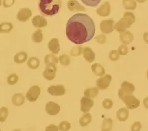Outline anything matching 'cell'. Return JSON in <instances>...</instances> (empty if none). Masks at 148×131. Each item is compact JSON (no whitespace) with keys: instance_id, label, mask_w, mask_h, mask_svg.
Returning a JSON list of instances; mask_svg holds the SVG:
<instances>
[{"instance_id":"6da1fadb","label":"cell","mask_w":148,"mask_h":131,"mask_svg":"<svg viewBox=\"0 0 148 131\" xmlns=\"http://www.w3.org/2000/svg\"><path fill=\"white\" fill-rule=\"evenodd\" d=\"M95 32L94 21L84 13H77L68 20L66 34L68 39L80 45L92 40Z\"/></svg>"},{"instance_id":"7a4b0ae2","label":"cell","mask_w":148,"mask_h":131,"mask_svg":"<svg viewBox=\"0 0 148 131\" xmlns=\"http://www.w3.org/2000/svg\"><path fill=\"white\" fill-rule=\"evenodd\" d=\"M62 7V0H39L38 7L40 13L51 17L58 14Z\"/></svg>"},{"instance_id":"3957f363","label":"cell","mask_w":148,"mask_h":131,"mask_svg":"<svg viewBox=\"0 0 148 131\" xmlns=\"http://www.w3.org/2000/svg\"><path fill=\"white\" fill-rule=\"evenodd\" d=\"M135 17L134 14L130 12H126L124 16L114 25L115 29L118 32H123L130 28L131 25L134 23Z\"/></svg>"},{"instance_id":"277c9868","label":"cell","mask_w":148,"mask_h":131,"mask_svg":"<svg viewBox=\"0 0 148 131\" xmlns=\"http://www.w3.org/2000/svg\"><path fill=\"white\" fill-rule=\"evenodd\" d=\"M119 98L125 104L128 109H135L140 106V101L133 93L119 96Z\"/></svg>"},{"instance_id":"5b68a950","label":"cell","mask_w":148,"mask_h":131,"mask_svg":"<svg viewBox=\"0 0 148 131\" xmlns=\"http://www.w3.org/2000/svg\"><path fill=\"white\" fill-rule=\"evenodd\" d=\"M40 89L38 86H32L26 93V98L30 102H34L38 98L40 93Z\"/></svg>"},{"instance_id":"8992f818","label":"cell","mask_w":148,"mask_h":131,"mask_svg":"<svg viewBox=\"0 0 148 131\" xmlns=\"http://www.w3.org/2000/svg\"><path fill=\"white\" fill-rule=\"evenodd\" d=\"M112 79V77L110 75L107 74L104 76H102L99 79L97 80L96 85L100 90H106L110 85Z\"/></svg>"},{"instance_id":"52a82bcc","label":"cell","mask_w":148,"mask_h":131,"mask_svg":"<svg viewBox=\"0 0 148 131\" xmlns=\"http://www.w3.org/2000/svg\"><path fill=\"white\" fill-rule=\"evenodd\" d=\"M57 67L56 65L50 64L46 66V68L43 72V76L47 80H53L56 76Z\"/></svg>"},{"instance_id":"ba28073f","label":"cell","mask_w":148,"mask_h":131,"mask_svg":"<svg viewBox=\"0 0 148 131\" xmlns=\"http://www.w3.org/2000/svg\"><path fill=\"white\" fill-rule=\"evenodd\" d=\"M114 24L113 20H103L100 23V29L103 33L109 34L114 31Z\"/></svg>"},{"instance_id":"9c48e42d","label":"cell","mask_w":148,"mask_h":131,"mask_svg":"<svg viewBox=\"0 0 148 131\" xmlns=\"http://www.w3.org/2000/svg\"><path fill=\"white\" fill-rule=\"evenodd\" d=\"M135 90V88L133 84L128 81H124L121 84V88L118 91V96L123 95L132 94L134 92Z\"/></svg>"},{"instance_id":"30bf717a","label":"cell","mask_w":148,"mask_h":131,"mask_svg":"<svg viewBox=\"0 0 148 131\" xmlns=\"http://www.w3.org/2000/svg\"><path fill=\"white\" fill-rule=\"evenodd\" d=\"M47 92L53 96H62L65 94L66 89L62 85L51 86L47 88Z\"/></svg>"},{"instance_id":"8fae6325","label":"cell","mask_w":148,"mask_h":131,"mask_svg":"<svg viewBox=\"0 0 148 131\" xmlns=\"http://www.w3.org/2000/svg\"><path fill=\"white\" fill-rule=\"evenodd\" d=\"M61 110V107L57 103L53 101L47 102L46 105V111L47 113L51 116L57 115Z\"/></svg>"},{"instance_id":"7c38bea8","label":"cell","mask_w":148,"mask_h":131,"mask_svg":"<svg viewBox=\"0 0 148 131\" xmlns=\"http://www.w3.org/2000/svg\"><path fill=\"white\" fill-rule=\"evenodd\" d=\"M32 14L29 8H21L17 14V19L21 22H25L30 18Z\"/></svg>"},{"instance_id":"4fadbf2b","label":"cell","mask_w":148,"mask_h":131,"mask_svg":"<svg viewBox=\"0 0 148 131\" xmlns=\"http://www.w3.org/2000/svg\"><path fill=\"white\" fill-rule=\"evenodd\" d=\"M94 106L93 100L87 97H83L81 100V110L84 113H87Z\"/></svg>"},{"instance_id":"5bb4252c","label":"cell","mask_w":148,"mask_h":131,"mask_svg":"<svg viewBox=\"0 0 148 131\" xmlns=\"http://www.w3.org/2000/svg\"><path fill=\"white\" fill-rule=\"evenodd\" d=\"M68 9L71 11H86V8L77 1L69 0L67 3Z\"/></svg>"},{"instance_id":"9a60e30c","label":"cell","mask_w":148,"mask_h":131,"mask_svg":"<svg viewBox=\"0 0 148 131\" xmlns=\"http://www.w3.org/2000/svg\"><path fill=\"white\" fill-rule=\"evenodd\" d=\"M111 12V7L108 2H105L98 8L97 9L96 12L101 17L108 16Z\"/></svg>"},{"instance_id":"2e32d148","label":"cell","mask_w":148,"mask_h":131,"mask_svg":"<svg viewBox=\"0 0 148 131\" xmlns=\"http://www.w3.org/2000/svg\"><path fill=\"white\" fill-rule=\"evenodd\" d=\"M32 25L36 28H42L47 26L48 22L47 20L44 17L37 15L34 16L32 20Z\"/></svg>"},{"instance_id":"e0dca14e","label":"cell","mask_w":148,"mask_h":131,"mask_svg":"<svg viewBox=\"0 0 148 131\" xmlns=\"http://www.w3.org/2000/svg\"><path fill=\"white\" fill-rule=\"evenodd\" d=\"M48 48L50 52H51L53 54H58L60 50L59 40L57 38H52L49 42L48 44Z\"/></svg>"},{"instance_id":"ac0fdd59","label":"cell","mask_w":148,"mask_h":131,"mask_svg":"<svg viewBox=\"0 0 148 131\" xmlns=\"http://www.w3.org/2000/svg\"><path fill=\"white\" fill-rule=\"evenodd\" d=\"M83 57L88 63H92L95 59V55L94 52L90 47L86 46L83 49Z\"/></svg>"},{"instance_id":"d6986e66","label":"cell","mask_w":148,"mask_h":131,"mask_svg":"<svg viewBox=\"0 0 148 131\" xmlns=\"http://www.w3.org/2000/svg\"><path fill=\"white\" fill-rule=\"evenodd\" d=\"M134 40L133 34L129 31H124L120 34V40L124 44H129Z\"/></svg>"},{"instance_id":"ffe728a7","label":"cell","mask_w":148,"mask_h":131,"mask_svg":"<svg viewBox=\"0 0 148 131\" xmlns=\"http://www.w3.org/2000/svg\"><path fill=\"white\" fill-rule=\"evenodd\" d=\"M129 111L125 108H121L116 112V117L121 122H125L129 117Z\"/></svg>"},{"instance_id":"44dd1931","label":"cell","mask_w":148,"mask_h":131,"mask_svg":"<svg viewBox=\"0 0 148 131\" xmlns=\"http://www.w3.org/2000/svg\"><path fill=\"white\" fill-rule=\"evenodd\" d=\"M25 98L22 93H15L12 98V102L14 106H20L25 102Z\"/></svg>"},{"instance_id":"7402d4cb","label":"cell","mask_w":148,"mask_h":131,"mask_svg":"<svg viewBox=\"0 0 148 131\" xmlns=\"http://www.w3.org/2000/svg\"><path fill=\"white\" fill-rule=\"evenodd\" d=\"M91 69L95 75L99 76L104 75L106 72L104 68L99 63H95L92 65Z\"/></svg>"},{"instance_id":"603a6c76","label":"cell","mask_w":148,"mask_h":131,"mask_svg":"<svg viewBox=\"0 0 148 131\" xmlns=\"http://www.w3.org/2000/svg\"><path fill=\"white\" fill-rule=\"evenodd\" d=\"M28 58L27 53L20 52L17 53L14 57V61L17 64H22L26 61Z\"/></svg>"},{"instance_id":"cb8c5ba5","label":"cell","mask_w":148,"mask_h":131,"mask_svg":"<svg viewBox=\"0 0 148 131\" xmlns=\"http://www.w3.org/2000/svg\"><path fill=\"white\" fill-rule=\"evenodd\" d=\"M58 60L56 56L54 54H47L46 55L44 59V62L46 66H48L50 64L56 65L58 63Z\"/></svg>"},{"instance_id":"d4e9b609","label":"cell","mask_w":148,"mask_h":131,"mask_svg":"<svg viewBox=\"0 0 148 131\" xmlns=\"http://www.w3.org/2000/svg\"><path fill=\"white\" fill-rule=\"evenodd\" d=\"M27 65L30 69H36L40 66V61L36 57H31L28 60Z\"/></svg>"},{"instance_id":"484cf974","label":"cell","mask_w":148,"mask_h":131,"mask_svg":"<svg viewBox=\"0 0 148 131\" xmlns=\"http://www.w3.org/2000/svg\"><path fill=\"white\" fill-rule=\"evenodd\" d=\"M98 90L97 87H92L87 89L84 92V95L85 96L89 98H94L98 94Z\"/></svg>"},{"instance_id":"4316f807","label":"cell","mask_w":148,"mask_h":131,"mask_svg":"<svg viewBox=\"0 0 148 131\" xmlns=\"http://www.w3.org/2000/svg\"><path fill=\"white\" fill-rule=\"evenodd\" d=\"M92 115L90 113H87L84 115L79 120V124L82 127H85L89 125L92 121Z\"/></svg>"},{"instance_id":"83f0119b","label":"cell","mask_w":148,"mask_h":131,"mask_svg":"<svg viewBox=\"0 0 148 131\" xmlns=\"http://www.w3.org/2000/svg\"><path fill=\"white\" fill-rule=\"evenodd\" d=\"M32 40L35 43H40L43 40V35L42 33V31L40 29H38L34 32L32 35Z\"/></svg>"},{"instance_id":"f1b7e54d","label":"cell","mask_w":148,"mask_h":131,"mask_svg":"<svg viewBox=\"0 0 148 131\" xmlns=\"http://www.w3.org/2000/svg\"><path fill=\"white\" fill-rule=\"evenodd\" d=\"M13 29V25L11 22H3L0 25L1 33H8Z\"/></svg>"},{"instance_id":"f546056e","label":"cell","mask_w":148,"mask_h":131,"mask_svg":"<svg viewBox=\"0 0 148 131\" xmlns=\"http://www.w3.org/2000/svg\"><path fill=\"white\" fill-rule=\"evenodd\" d=\"M113 127V120L111 118L105 119L101 126V131H110Z\"/></svg>"},{"instance_id":"4dcf8cb0","label":"cell","mask_w":148,"mask_h":131,"mask_svg":"<svg viewBox=\"0 0 148 131\" xmlns=\"http://www.w3.org/2000/svg\"><path fill=\"white\" fill-rule=\"evenodd\" d=\"M122 3L126 10H134L136 7V3L134 0H123Z\"/></svg>"},{"instance_id":"1f68e13d","label":"cell","mask_w":148,"mask_h":131,"mask_svg":"<svg viewBox=\"0 0 148 131\" xmlns=\"http://www.w3.org/2000/svg\"><path fill=\"white\" fill-rule=\"evenodd\" d=\"M59 61L61 65L63 66H68L70 64L71 59L67 54H62L59 57Z\"/></svg>"},{"instance_id":"d6a6232c","label":"cell","mask_w":148,"mask_h":131,"mask_svg":"<svg viewBox=\"0 0 148 131\" xmlns=\"http://www.w3.org/2000/svg\"><path fill=\"white\" fill-rule=\"evenodd\" d=\"M18 76L16 74H12L7 77V81L9 85H14L18 81Z\"/></svg>"},{"instance_id":"836d02e7","label":"cell","mask_w":148,"mask_h":131,"mask_svg":"<svg viewBox=\"0 0 148 131\" xmlns=\"http://www.w3.org/2000/svg\"><path fill=\"white\" fill-rule=\"evenodd\" d=\"M8 114V111L6 107H2L0 110V122H3L6 121Z\"/></svg>"},{"instance_id":"e575fe53","label":"cell","mask_w":148,"mask_h":131,"mask_svg":"<svg viewBox=\"0 0 148 131\" xmlns=\"http://www.w3.org/2000/svg\"><path fill=\"white\" fill-rule=\"evenodd\" d=\"M71 55L73 57H77L83 54V49L81 46H76L74 47L71 51Z\"/></svg>"},{"instance_id":"d590c367","label":"cell","mask_w":148,"mask_h":131,"mask_svg":"<svg viewBox=\"0 0 148 131\" xmlns=\"http://www.w3.org/2000/svg\"><path fill=\"white\" fill-rule=\"evenodd\" d=\"M82 2L86 6L89 7H96L101 2V0H81Z\"/></svg>"},{"instance_id":"8d00e7d4","label":"cell","mask_w":148,"mask_h":131,"mask_svg":"<svg viewBox=\"0 0 148 131\" xmlns=\"http://www.w3.org/2000/svg\"><path fill=\"white\" fill-rule=\"evenodd\" d=\"M109 58L113 61H117L119 59V54L116 50H112L109 53Z\"/></svg>"},{"instance_id":"74e56055","label":"cell","mask_w":148,"mask_h":131,"mask_svg":"<svg viewBox=\"0 0 148 131\" xmlns=\"http://www.w3.org/2000/svg\"><path fill=\"white\" fill-rule=\"evenodd\" d=\"M102 105L105 109L109 110L112 108V107L113 106V102L111 99L106 98V99L104 100V101H103Z\"/></svg>"},{"instance_id":"f35d334b","label":"cell","mask_w":148,"mask_h":131,"mask_svg":"<svg viewBox=\"0 0 148 131\" xmlns=\"http://www.w3.org/2000/svg\"><path fill=\"white\" fill-rule=\"evenodd\" d=\"M71 128V124L67 121L61 122L59 125L58 128L61 131H68Z\"/></svg>"},{"instance_id":"ab89813d","label":"cell","mask_w":148,"mask_h":131,"mask_svg":"<svg viewBox=\"0 0 148 131\" xmlns=\"http://www.w3.org/2000/svg\"><path fill=\"white\" fill-rule=\"evenodd\" d=\"M118 52L119 53V55H127L129 52L128 48L127 46L124 44H122L118 48Z\"/></svg>"},{"instance_id":"60d3db41","label":"cell","mask_w":148,"mask_h":131,"mask_svg":"<svg viewBox=\"0 0 148 131\" xmlns=\"http://www.w3.org/2000/svg\"><path fill=\"white\" fill-rule=\"evenodd\" d=\"M95 40L96 42L97 43H98L99 44H103L106 43L107 38H106V35H103V34H100V35L97 36L95 38Z\"/></svg>"},{"instance_id":"b9f144b4","label":"cell","mask_w":148,"mask_h":131,"mask_svg":"<svg viewBox=\"0 0 148 131\" xmlns=\"http://www.w3.org/2000/svg\"><path fill=\"white\" fill-rule=\"evenodd\" d=\"M142 126L140 122H135L131 126V130L132 131H139L141 130Z\"/></svg>"},{"instance_id":"7bdbcfd3","label":"cell","mask_w":148,"mask_h":131,"mask_svg":"<svg viewBox=\"0 0 148 131\" xmlns=\"http://www.w3.org/2000/svg\"><path fill=\"white\" fill-rule=\"evenodd\" d=\"M15 2V0H3V5L5 7L12 6Z\"/></svg>"},{"instance_id":"ee69618b","label":"cell","mask_w":148,"mask_h":131,"mask_svg":"<svg viewBox=\"0 0 148 131\" xmlns=\"http://www.w3.org/2000/svg\"><path fill=\"white\" fill-rule=\"evenodd\" d=\"M58 127L53 125H51L47 126L46 131H58Z\"/></svg>"},{"instance_id":"f6af8a7d","label":"cell","mask_w":148,"mask_h":131,"mask_svg":"<svg viewBox=\"0 0 148 131\" xmlns=\"http://www.w3.org/2000/svg\"><path fill=\"white\" fill-rule=\"evenodd\" d=\"M143 104L144 105L145 107L148 109V97H147L144 99Z\"/></svg>"},{"instance_id":"bcb514c9","label":"cell","mask_w":148,"mask_h":131,"mask_svg":"<svg viewBox=\"0 0 148 131\" xmlns=\"http://www.w3.org/2000/svg\"><path fill=\"white\" fill-rule=\"evenodd\" d=\"M143 38H144V41L146 43H147L148 44V32H146V33L144 34V35H143Z\"/></svg>"},{"instance_id":"7dc6e473","label":"cell","mask_w":148,"mask_h":131,"mask_svg":"<svg viewBox=\"0 0 148 131\" xmlns=\"http://www.w3.org/2000/svg\"><path fill=\"white\" fill-rule=\"evenodd\" d=\"M138 2H139V3H143V2H144L146 0H136Z\"/></svg>"},{"instance_id":"c3c4849f","label":"cell","mask_w":148,"mask_h":131,"mask_svg":"<svg viewBox=\"0 0 148 131\" xmlns=\"http://www.w3.org/2000/svg\"><path fill=\"white\" fill-rule=\"evenodd\" d=\"M147 78L148 79V70H147Z\"/></svg>"}]
</instances>
